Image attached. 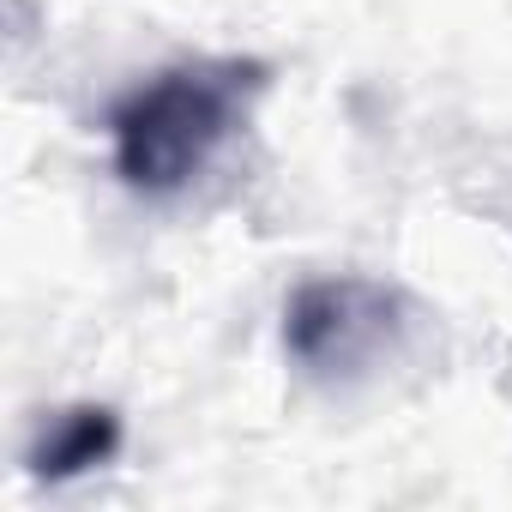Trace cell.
<instances>
[{
    "label": "cell",
    "mask_w": 512,
    "mask_h": 512,
    "mask_svg": "<svg viewBox=\"0 0 512 512\" xmlns=\"http://www.w3.org/2000/svg\"><path fill=\"white\" fill-rule=\"evenodd\" d=\"M272 67L253 55H199L175 61L157 79L133 85L109 115L115 175L133 193H181L205 175V163L247 127L266 97Z\"/></svg>",
    "instance_id": "cell-1"
},
{
    "label": "cell",
    "mask_w": 512,
    "mask_h": 512,
    "mask_svg": "<svg viewBox=\"0 0 512 512\" xmlns=\"http://www.w3.org/2000/svg\"><path fill=\"white\" fill-rule=\"evenodd\" d=\"M410 338V296L386 278H308L284 302V356L320 386L380 374Z\"/></svg>",
    "instance_id": "cell-2"
},
{
    "label": "cell",
    "mask_w": 512,
    "mask_h": 512,
    "mask_svg": "<svg viewBox=\"0 0 512 512\" xmlns=\"http://www.w3.org/2000/svg\"><path fill=\"white\" fill-rule=\"evenodd\" d=\"M121 446H127V422H121L115 404H67L37 428L31 452H25V470L55 488V482H79V476L115 464Z\"/></svg>",
    "instance_id": "cell-3"
}]
</instances>
